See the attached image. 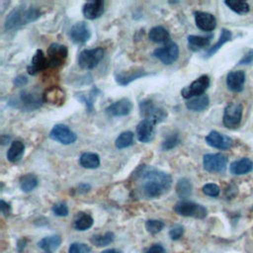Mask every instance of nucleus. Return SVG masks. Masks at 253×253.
I'll use <instances>...</instances> for the list:
<instances>
[{
    "instance_id": "obj_4",
    "label": "nucleus",
    "mask_w": 253,
    "mask_h": 253,
    "mask_svg": "<svg viewBox=\"0 0 253 253\" xmlns=\"http://www.w3.org/2000/svg\"><path fill=\"white\" fill-rule=\"evenodd\" d=\"M174 211L182 216L195 217L199 219H203L208 215V210L204 206L188 201L178 202L174 206Z\"/></svg>"
},
{
    "instance_id": "obj_29",
    "label": "nucleus",
    "mask_w": 253,
    "mask_h": 253,
    "mask_svg": "<svg viewBox=\"0 0 253 253\" xmlns=\"http://www.w3.org/2000/svg\"><path fill=\"white\" fill-rule=\"evenodd\" d=\"M79 163L83 168L96 169L100 166V157L93 152H84L79 158Z\"/></svg>"
},
{
    "instance_id": "obj_46",
    "label": "nucleus",
    "mask_w": 253,
    "mask_h": 253,
    "mask_svg": "<svg viewBox=\"0 0 253 253\" xmlns=\"http://www.w3.org/2000/svg\"><path fill=\"white\" fill-rule=\"evenodd\" d=\"M144 253H166V250L164 249V247L161 244L156 243V244H153L150 247H148Z\"/></svg>"
},
{
    "instance_id": "obj_22",
    "label": "nucleus",
    "mask_w": 253,
    "mask_h": 253,
    "mask_svg": "<svg viewBox=\"0 0 253 253\" xmlns=\"http://www.w3.org/2000/svg\"><path fill=\"white\" fill-rule=\"evenodd\" d=\"M64 100H65V93L58 86L50 87L46 89L43 93V101L50 105L60 106L63 104Z\"/></svg>"
},
{
    "instance_id": "obj_12",
    "label": "nucleus",
    "mask_w": 253,
    "mask_h": 253,
    "mask_svg": "<svg viewBox=\"0 0 253 253\" xmlns=\"http://www.w3.org/2000/svg\"><path fill=\"white\" fill-rule=\"evenodd\" d=\"M49 137L55 141H58L62 144H71L74 143L77 139V135L65 125H55L49 132Z\"/></svg>"
},
{
    "instance_id": "obj_40",
    "label": "nucleus",
    "mask_w": 253,
    "mask_h": 253,
    "mask_svg": "<svg viewBox=\"0 0 253 253\" xmlns=\"http://www.w3.org/2000/svg\"><path fill=\"white\" fill-rule=\"evenodd\" d=\"M91 248L89 245L80 242H73L69 245L68 253H90Z\"/></svg>"
},
{
    "instance_id": "obj_15",
    "label": "nucleus",
    "mask_w": 253,
    "mask_h": 253,
    "mask_svg": "<svg viewBox=\"0 0 253 253\" xmlns=\"http://www.w3.org/2000/svg\"><path fill=\"white\" fill-rule=\"evenodd\" d=\"M132 110V103L127 98H122L119 101L111 104L107 109L106 113L111 117H125L127 116Z\"/></svg>"
},
{
    "instance_id": "obj_1",
    "label": "nucleus",
    "mask_w": 253,
    "mask_h": 253,
    "mask_svg": "<svg viewBox=\"0 0 253 253\" xmlns=\"http://www.w3.org/2000/svg\"><path fill=\"white\" fill-rule=\"evenodd\" d=\"M132 193L139 199H156L168 193L172 186L171 176L153 166L140 165L131 175Z\"/></svg>"
},
{
    "instance_id": "obj_19",
    "label": "nucleus",
    "mask_w": 253,
    "mask_h": 253,
    "mask_svg": "<svg viewBox=\"0 0 253 253\" xmlns=\"http://www.w3.org/2000/svg\"><path fill=\"white\" fill-rule=\"evenodd\" d=\"M154 126L151 121L143 119L136 126V136L140 142L147 143L154 137Z\"/></svg>"
},
{
    "instance_id": "obj_36",
    "label": "nucleus",
    "mask_w": 253,
    "mask_h": 253,
    "mask_svg": "<svg viewBox=\"0 0 253 253\" xmlns=\"http://www.w3.org/2000/svg\"><path fill=\"white\" fill-rule=\"evenodd\" d=\"M224 4L233 12L239 15H243L249 12L250 6L245 1H239V0H226L224 1Z\"/></svg>"
},
{
    "instance_id": "obj_7",
    "label": "nucleus",
    "mask_w": 253,
    "mask_h": 253,
    "mask_svg": "<svg viewBox=\"0 0 253 253\" xmlns=\"http://www.w3.org/2000/svg\"><path fill=\"white\" fill-rule=\"evenodd\" d=\"M242 105L236 103H229L223 111L222 123L223 126L227 128L237 127L242 119Z\"/></svg>"
},
{
    "instance_id": "obj_35",
    "label": "nucleus",
    "mask_w": 253,
    "mask_h": 253,
    "mask_svg": "<svg viewBox=\"0 0 253 253\" xmlns=\"http://www.w3.org/2000/svg\"><path fill=\"white\" fill-rule=\"evenodd\" d=\"M115 240V234L112 231H107L104 234L93 235L90 239L91 243L97 247H105Z\"/></svg>"
},
{
    "instance_id": "obj_27",
    "label": "nucleus",
    "mask_w": 253,
    "mask_h": 253,
    "mask_svg": "<svg viewBox=\"0 0 253 253\" xmlns=\"http://www.w3.org/2000/svg\"><path fill=\"white\" fill-rule=\"evenodd\" d=\"M210 105V99L207 95H202L198 97H194L192 99H189L186 102V108L190 111L194 112H202L208 108Z\"/></svg>"
},
{
    "instance_id": "obj_18",
    "label": "nucleus",
    "mask_w": 253,
    "mask_h": 253,
    "mask_svg": "<svg viewBox=\"0 0 253 253\" xmlns=\"http://www.w3.org/2000/svg\"><path fill=\"white\" fill-rule=\"evenodd\" d=\"M105 11V4L102 0L88 1L83 5L82 13L88 20H95L100 18Z\"/></svg>"
},
{
    "instance_id": "obj_38",
    "label": "nucleus",
    "mask_w": 253,
    "mask_h": 253,
    "mask_svg": "<svg viewBox=\"0 0 253 253\" xmlns=\"http://www.w3.org/2000/svg\"><path fill=\"white\" fill-rule=\"evenodd\" d=\"M181 142L180 136L178 133H171L170 135H168L167 137H165V139L162 141L161 143V148L162 150H170L174 147H176L179 143Z\"/></svg>"
},
{
    "instance_id": "obj_24",
    "label": "nucleus",
    "mask_w": 253,
    "mask_h": 253,
    "mask_svg": "<svg viewBox=\"0 0 253 253\" xmlns=\"http://www.w3.org/2000/svg\"><path fill=\"white\" fill-rule=\"evenodd\" d=\"M61 244V237L57 234H53V235H49L46 237H43L42 239H41L38 242V246L46 251V252H53L56 249L59 248Z\"/></svg>"
},
{
    "instance_id": "obj_26",
    "label": "nucleus",
    "mask_w": 253,
    "mask_h": 253,
    "mask_svg": "<svg viewBox=\"0 0 253 253\" xmlns=\"http://www.w3.org/2000/svg\"><path fill=\"white\" fill-rule=\"evenodd\" d=\"M212 36H195L191 35L188 37V46L193 51H198L209 45Z\"/></svg>"
},
{
    "instance_id": "obj_30",
    "label": "nucleus",
    "mask_w": 253,
    "mask_h": 253,
    "mask_svg": "<svg viewBox=\"0 0 253 253\" xmlns=\"http://www.w3.org/2000/svg\"><path fill=\"white\" fill-rule=\"evenodd\" d=\"M175 190H176V194L179 198H181L182 200H186L192 195L193 185L189 179L180 178L176 184Z\"/></svg>"
},
{
    "instance_id": "obj_51",
    "label": "nucleus",
    "mask_w": 253,
    "mask_h": 253,
    "mask_svg": "<svg viewBox=\"0 0 253 253\" xmlns=\"http://www.w3.org/2000/svg\"><path fill=\"white\" fill-rule=\"evenodd\" d=\"M10 139H11L10 135H8V134H2V135H1V143H2V145L7 144V143L10 141Z\"/></svg>"
},
{
    "instance_id": "obj_8",
    "label": "nucleus",
    "mask_w": 253,
    "mask_h": 253,
    "mask_svg": "<svg viewBox=\"0 0 253 253\" xmlns=\"http://www.w3.org/2000/svg\"><path fill=\"white\" fill-rule=\"evenodd\" d=\"M204 169L211 173H221L226 169L227 157L222 153H209L203 157Z\"/></svg>"
},
{
    "instance_id": "obj_9",
    "label": "nucleus",
    "mask_w": 253,
    "mask_h": 253,
    "mask_svg": "<svg viewBox=\"0 0 253 253\" xmlns=\"http://www.w3.org/2000/svg\"><path fill=\"white\" fill-rule=\"evenodd\" d=\"M210 77L208 75H202L195 81H193L188 87L181 90V95L185 99H192L194 97L202 96L210 86Z\"/></svg>"
},
{
    "instance_id": "obj_50",
    "label": "nucleus",
    "mask_w": 253,
    "mask_h": 253,
    "mask_svg": "<svg viewBox=\"0 0 253 253\" xmlns=\"http://www.w3.org/2000/svg\"><path fill=\"white\" fill-rule=\"evenodd\" d=\"M26 244H27V240L26 239H20L19 241H18V245H17V249H18V251L21 253V252H23V250L25 249V246H26Z\"/></svg>"
},
{
    "instance_id": "obj_6",
    "label": "nucleus",
    "mask_w": 253,
    "mask_h": 253,
    "mask_svg": "<svg viewBox=\"0 0 253 253\" xmlns=\"http://www.w3.org/2000/svg\"><path fill=\"white\" fill-rule=\"evenodd\" d=\"M104 53L105 51L102 47L84 49L78 55V65L85 70L93 69L103 59Z\"/></svg>"
},
{
    "instance_id": "obj_10",
    "label": "nucleus",
    "mask_w": 253,
    "mask_h": 253,
    "mask_svg": "<svg viewBox=\"0 0 253 253\" xmlns=\"http://www.w3.org/2000/svg\"><path fill=\"white\" fill-rule=\"evenodd\" d=\"M153 55L163 64L170 65L179 57V46L175 42H169L165 45L156 48L153 51Z\"/></svg>"
},
{
    "instance_id": "obj_17",
    "label": "nucleus",
    "mask_w": 253,
    "mask_h": 253,
    "mask_svg": "<svg viewBox=\"0 0 253 253\" xmlns=\"http://www.w3.org/2000/svg\"><path fill=\"white\" fill-rule=\"evenodd\" d=\"M49 67L47 57L44 55L42 49H38L31 60L30 65L27 67V71L30 75H37L41 71Z\"/></svg>"
},
{
    "instance_id": "obj_49",
    "label": "nucleus",
    "mask_w": 253,
    "mask_h": 253,
    "mask_svg": "<svg viewBox=\"0 0 253 253\" xmlns=\"http://www.w3.org/2000/svg\"><path fill=\"white\" fill-rule=\"evenodd\" d=\"M90 190H91V186H90L89 184H86V183H81V184H79V185L77 186V188H76L77 194H80V195L86 194V193H88Z\"/></svg>"
},
{
    "instance_id": "obj_52",
    "label": "nucleus",
    "mask_w": 253,
    "mask_h": 253,
    "mask_svg": "<svg viewBox=\"0 0 253 253\" xmlns=\"http://www.w3.org/2000/svg\"><path fill=\"white\" fill-rule=\"evenodd\" d=\"M101 253H121V251L117 249H106V250H103Z\"/></svg>"
},
{
    "instance_id": "obj_3",
    "label": "nucleus",
    "mask_w": 253,
    "mask_h": 253,
    "mask_svg": "<svg viewBox=\"0 0 253 253\" xmlns=\"http://www.w3.org/2000/svg\"><path fill=\"white\" fill-rule=\"evenodd\" d=\"M43 102V94L38 88H33L21 91L16 98H11L8 104L13 108L30 112L41 108Z\"/></svg>"
},
{
    "instance_id": "obj_23",
    "label": "nucleus",
    "mask_w": 253,
    "mask_h": 253,
    "mask_svg": "<svg viewBox=\"0 0 253 253\" xmlns=\"http://www.w3.org/2000/svg\"><path fill=\"white\" fill-rule=\"evenodd\" d=\"M253 170V161L247 157L233 161L229 166V171L233 175H244Z\"/></svg>"
},
{
    "instance_id": "obj_25",
    "label": "nucleus",
    "mask_w": 253,
    "mask_h": 253,
    "mask_svg": "<svg viewBox=\"0 0 253 253\" xmlns=\"http://www.w3.org/2000/svg\"><path fill=\"white\" fill-rule=\"evenodd\" d=\"M148 38L151 42L156 43H164V42L168 43L170 42L169 32L161 26H156L150 29L148 33Z\"/></svg>"
},
{
    "instance_id": "obj_13",
    "label": "nucleus",
    "mask_w": 253,
    "mask_h": 253,
    "mask_svg": "<svg viewBox=\"0 0 253 253\" xmlns=\"http://www.w3.org/2000/svg\"><path fill=\"white\" fill-rule=\"evenodd\" d=\"M70 39L76 44H83L91 38V30L85 22H78L70 29Z\"/></svg>"
},
{
    "instance_id": "obj_34",
    "label": "nucleus",
    "mask_w": 253,
    "mask_h": 253,
    "mask_svg": "<svg viewBox=\"0 0 253 253\" xmlns=\"http://www.w3.org/2000/svg\"><path fill=\"white\" fill-rule=\"evenodd\" d=\"M94 223V220L92 218L91 215L87 214V213H83V212H80L78 214V216L76 217V219L74 220V223H73V227L76 229V230H79V231H84V230H87L89 229Z\"/></svg>"
},
{
    "instance_id": "obj_48",
    "label": "nucleus",
    "mask_w": 253,
    "mask_h": 253,
    "mask_svg": "<svg viewBox=\"0 0 253 253\" xmlns=\"http://www.w3.org/2000/svg\"><path fill=\"white\" fill-rule=\"evenodd\" d=\"M13 84L16 87H24L28 84V78L25 75H18L14 78Z\"/></svg>"
},
{
    "instance_id": "obj_43",
    "label": "nucleus",
    "mask_w": 253,
    "mask_h": 253,
    "mask_svg": "<svg viewBox=\"0 0 253 253\" xmlns=\"http://www.w3.org/2000/svg\"><path fill=\"white\" fill-rule=\"evenodd\" d=\"M184 234V227L182 225H174L169 230V236L172 240H179Z\"/></svg>"
},
{
    "instance_id": "obj_11",
    "label": "nucleus",
    "mask_w": 253,
    "mask_h": 253,
    "mask_svg": "<svg viewBox=\"0 0 253 253\" xmlns=\"http://www.w3.org/2000/svg\"><path fill=\"white\" fill-rule=\"evenodd\" d=\"M68 55V49L65 45L52 42L47 48V60L49 67L61 66Z\"/></svg>"
},
{
    "instance_id": "obj_5",
    "label": "nucleus",
    "mask_w": 253,
    "mask_h": 253,
    "mask_svg": "<svg viewBox=\"0 0 253 253\" xmlns=\"http://www.w3.org/2000/svg\"><path fill=\"white\" fill-rule=\"evenodd\" d=\"M140 115L145 119L151 121L153 124H159L167 118V112L161 108L154 105L151 100H143L139 102Z\"/></svg>"
},
{
    "instance_id": "obj_14",
    "label": "nucleus",
    "mask_w": 253,
    "mask_h": 253,
    "mask_svg": "<svg viewBox=\"0 0 253 253\" xmlns=\"http://www.w3.org/2000/svg\"><path fill=\"white\" fill-rule=\"evenodd\" d=\"M206 141L210 146L220 150H227L233 144V141L229 136L222 134L216 130L211 131L206 136Z\"/></svg>"
},
{
    "instance_id": "obj_44",
    "label": "nucleus",
    "mask_w": 253,
    "mask_h": 253,
    "mask_svg": "<svg viewBox=\"0 0 253 253\" xmlns=\"http://www.w3.org/2000/svg\"><path fill=\"white\" fill-rule=\"evenodd\" d=\"M238 193V188L235 184H229L226 189L224 190V196L230 200V199H233Z\"/></svg>"
},
{
    "instance_id": "obj_45",
    "label": "nucleus",
    "mask_w": 253,
    "mask_h": 253,
    "mask_svg": "<svg viewBox=\"0 0 253 253\" xmlns=\"http://www.w3.org/2000/svg\"><path fill=\"white\" fill-rule=\"evenodd\" d=\"M0 211H1V213L4 216H9L12 212V209H11L10 204L6 203L4 200H1L0 201Z\"/></svg>"
},
{
    "instance_id": "obj_47",
    "label": "nucleus",
    "mask_w": 253,
    "mask_h": 253,
    "mask_svg": "<svg viewBox=\"0 0 253 253\" xmlns=\"http://www.w3.org/2000/svg\"><path fill=\"white\" fill-rule=\"evenodd\" d=\"M253 62V49H249L243 57L239 60L238 64H251Z\"/></svg>"
},
{
    "instance_id": "obj_31",
    "label": "nucleus",
    "mask_w": 253,
    "mask_h": 253,
    "mask_svg": "<svg viewBox=\"0 0 253 253\" xmlns=\"http://www.w3.org/2000/svg\"><path fill=\"white\" fill-rule=\"evenodd\" d=\"M231 38H232L231 32H230L229 30H227V29H222V30H221V34H220V36H219V39L217 40V42H216L211 47H210V48L206 51L205 56H206V57H211V56H212L224 43H226L227 42H229V41L231 40Z\"/></svg>"
},
{
    "instance_id": "obj_2",
    "label": "nucleus",
    "mask_w": 253,
    "mask_h": 253,
    "mask_svg": "<svg viewBox=\"0 0 253 253\" xmlns=\"http://www.w3.org/2000/svg\"><path fill=\"white\" fill-rule=\"evenodd\" d=\"M42 12L33 5L22 4L15 7L6 17L4 23L5 31L19 30L25 25L40 19Z\"/></svg>"
},
{
    "instance_id": "obj_41",
    "label": "nucleus",
    "mask_w": 253,
    "mask_h": 253,
    "mask_svg": "<svg viewBox=\"0 0 253 253\" xmlns=\"http://www.w3.org/2000/svg\"><path fill=\"white\" fill-rule=\"evenodd\" d=\"M202 191L205 195L209 196V197H212V198H215L219 195L220 193V189L219 187L214 184V183H208V184H205L202 188Z\"/></svg>"
},
{
    "instance_id": "obj_32",
    "label": "nucleus",
    "mask_w": 253,
    "mask_h": 253,
    "mask_svg": "<svg viewBox=\"0 0 253 253\" xmlns=\"http://www.w3.org/2000/svg\"><path fill=\"white\" fill-rule=\"evenodd\" d=\"M38 184H39V180L37 176L32 173H28L22 176L19 180L20 188L25 193H30L33 190H35L38 187Z\"/></svg>"
},
{
    "instance_id": "obj_39",
    "label": "nucleus",
    "mask_w": 253,
    "mask_h": 253,
    "mask_svg": "<svg viewBox=\"0 0 253 253\" xmlns=\"http://www.w3.org/2000/svg\"><path fill=\"white\" fill-rule=\"evenodd\" d=\"M164 228V222L158 219H148L145 221V229L151 234H156Z\"/></svg>"
},
{
    "instance_id": "obj_37",
    "label": "nucleus",
    "mask_w": 253,
    "mask_h": 253,
    "mask_svg": "<svg viewBox=\"0 0 253 253\" xmlns=\"http://www.w3.org/2000/svg\"><path fill=\"white\" fill-rule=\"evenodd\" d=\"M133 137L134 134L132 131L126 130V131H123L117 138L115 141V145L117 148L119 149H124L126 148L130 145H132L133 143Z\"/></svg>"
},
{
    "instance_id": "obj_28",
    "label": "nucleus",
    "mask_w": 253,
    "mask_h": 253,
    "mask_svg": "<svg viewBox=\"0 0 253 253\" xmlns=\"http://www.w3.org/2000/svg\"><path fill=\"white\" fill-rule=\"evenodd\" d=\"M25 151V145L20 140H15L11 143L8 151H7V159L8 161L15 163L21 160Z\"/></svg>"
},
{
    "instance_id": "obj_20",
    "label": "nucleus",
    "mask_w": 253,
    "mask_h": 253,
    "mask_svg": "<svg viewBox=\"0 0 253 253\" xmlns=\"http://www.w3.org/2000/svg\"><path fill=\"white\" fill-rule=\"evenodd\" d=\"M245 73L242 70L230 71L226 76V86L232 92H241L244 89Z\"/></svg>"
},
{
    "instance_id": "obj_16",
    "label": "nucleus",
    "mask_w": 253,
    "mask_h": 253,
    "mask_svg": "<svg viewBox=\"0 0 253 253\" xmlns=\"http://www.w3.org/2000/svg\"><path fill=\"white\" fill-rule=\"evenodd\" d=\"M195 22L197 27L204 32H211L216 27V19L215 17L208 12L195 11L194 12Z\"/></svg>"
},
{
    "instance_id": "obj_33",
    "label": "nucleus",
    "mask_w": 253,
    "mask_h": 253,
    "mask_svg": "<svg viewBox=\"0 0 253 253\" xmlns=\"http://www.w3.org/2000/svg\"><path fill=\"white\" fill-rule=\"evenodd\" d=\"M98 94H100V90L98 88H93L91 89L87 94L85 93H80L77 96V99L80 100L82 103L85 104L88 112H92L93 111V106H94V100L96 99V97L98 96Z\"/></svg>"
},
{
    "instance_id": "obj_42",
    "label": "nucleus",
    "mask_w": 253,
    "mask_h": 253,
    "mask_svg": "<svg viewBox=\"0 0 253 253\" xmlns=\"http://www.w3.org/2000/svg\"><path fill=\"white\" fill-rule=\"evenodd\" d=\"M52 212L53 214H55L56 216H67L68 213H69V211H68V207L65 203L63 202H59V203H56L52 206Z\"/></svg>"
},
{
    "instance_id": "obj_21",
    "label": "nucleus",
    "mask_w": 253,
    "mask_h": 253,
    "mask_svg": "<svg viewBox=\"0 0 253 253\" xmlns=\"http://www.w3.org/2000/svg\"><path fill=\"white\" fill-rule=\"evenodd\" d=\"M148 75L147 72H145L142 69H135V70H131V71H127V72H117L115 73V79L116 82L121 85V86H126L129 83H131L132 81L144 77Z\"/></svg>"
}]
</instances>
